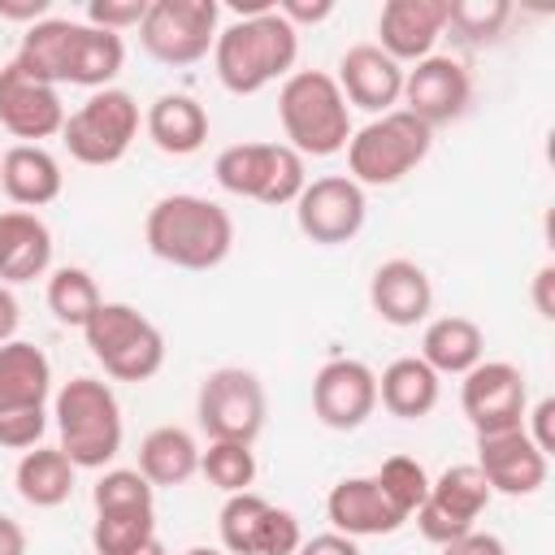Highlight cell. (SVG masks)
<instances>
[{"instance_id": "cell-49", "label": "cell", "mask_w": 555, "mask_h": 555, "mask_svg": "<svg viewBox=\"0 0 555 555\" xmlns=\"http://www.w3.org/2000/svg\"><path fill=\"white\" fill-rule=\"evenodd\" d=\"M182 555H225V551H217V546H191V551H182Z\"/></svg>"}, {"instance_id": "cell-36", "label": "cell", "mask_w": 555, "mask_h": 555, "mask_svg": "<svg viewBox=\"0 0 555 555\" xmlns=\"http://www.w3.org/2000/svg\"><path fill=\"white\" fill-rule=\"evenodd\" d=\"M373 481L382 486V494L395 503V512H403L408 520H412V512L425 503V494H429V473H425V464L421 460H412V455H390V460H382V468L373 473Z\"/></svg>"}, {"instance_id": "cell-14", "label": "cell", "mask_w": 555, "mask_h": 555, "mask_svg": "<svg viewBox=\"0 0 555 555\" xmlns=\"http://www.w3.org/2000/svg\"><path fill=\"white\" fill-rule=\"evenodd\" d=\"M369 204H364V186H356L347 173H325L312 178L299 199H295V225L308 243L317 247H343L364 230Z\"/></svg>"}, {"instance_id": "cell-22", "label": "cell", "mask_w": 555, "mask_h": 555, "mask_svg": "<svg viewBox=\"0 0 555 555\" xmlns=\"http://www.w3.org/2000/svg\"><path fill=\"white\" fill-rule=\"evenodd\" d=\"M369 304H373V312L386 325L412 330L434 308V282H429V273L416 260L395 256V260H382L373 269V278H369Z\"/></svg>"}, {"instance_id": "cell-17", "label": "cell", "mask_w": 555, "mask_h": 555, "mask_svg": "<svg viewBox=\"0 0 555 555\" xmlns=\"http://www.w3.org/2000/svg\"><path fill=\"white\" fill-rule=\"evenodd\" d=\"M377 408V373L364 360H325L312 377V412L325 429H360Z\"/></svg>"}, {"instance_id": "cell-30", "label": "cell", "mask_w": 555, "mask_h": 555, "mask_svg": "<svg viewBox=\"0 0 555 555\" xmlns=\"http://www.w3.org/2000/svg\"><path fill=\"white\" fill-rule=\"evenodd\" d=\"M126 65V43L113 30L74 22L69 35V61H65V82L69 87H87V91H104Z\"/></svg>"}, {"instance_id": "cell-24", "label": "cell", "mask_w": 555, "mask_h": 555, "mask_svg": "<svg viewBox=\"0 0 555 555\" xmlns=\"http://www.w3.org/2000/svg\"><path fill=\"white\" fill-rule=\"evenodd\" d=\"M65 173L61 160L43 147V143H13L9 152H0V191L17 204V208H43L61 195Z\"/></svg>"}, {"instance_id": "cell-11", "label": "cell", "mask_w": 555, "mask_h": 555, "mask_svg": "<svg viewBox=\"0 0 555 555\" xmlns=\"http://www.w3.org/2000/svg\"><path fill=\"white\" fill-rule=\"evenodd\" d=\"M195 421L208 434V442H256L264 429V386L251 369L225 364L212 369L199 382L195 395Z\"/></svg>"}, {"instance_id": "cell-15", "label": "cell", "mask_w": 555, "mask_h": 555, "mask_svg": "<svg viewBox=\"0 0 555 555\" xmlns=\"http://www.w3.org/2000/svg\"><path fill=\"white\" fill-rule=\"evenodd\" d=\"M460 408H464V416H468L477 438L503 434V429H520L525 412H529L525 373L516 364H507V360H481L477 369L464 373Z\"/></svg>"}, {"instance_id": "cell-35", "label": "cell", "mask_w": 555, "mask_h": 555, "mask_svg": "<svg viewBox=\"0 0 555 555\" xmlns=\"http://www.w3.org/2000/svg\"><path fill=\"white\" fill-rule=\"evenodd\" d=\"M199 473L221 494H243L256 481V455L247 442H208L199 451Z\"/></svg>"}, {"instance_id": "cell-23", "label": "cell", "mask_w": 555, "mask_h": 555, "mask_svg": "<svg viewBox=\"0 0 555 555\" xmlns=\"http://www.w3.org/2000/svg\"><path fill=\"white\" fill-rule=\"evenodd\" d=\"M325 516L334 525V533H347V538H382V533H395L408 516L395 512V503L382 494V486L373 477H343L330 494H325Z\"/></svg>"}, {"instance_id": "cell-42", "label": "cell", "mask_w": 555, "mask_h": 555, "mask_svg": "<svg viewBox=\"0 0 555 555\" xmlns=\"http://www.w3.org/2000/svg\"><path fill=\"white\" fill-rule=\"evenodd\" d=\"M442 555H507V546H503V538L473 529V533H464V538L447 542V546H442Z\"/></svg>"}, {"instance_id": "cell-34", "label": "cell", "mask_w": 555, "mask_h": 555, "mask_svg": "<svg viewBox=\"0 0 555 555\" xmlns=\"http://www.w3.org/2000/svg\"><path fill=\"white\" fill-rule=\"evenodd\" d=\"M100 304H104V299H100V286H95V278H91L82 264H61V269L48 278V308H52V317H56L61 325L82 330Z\"/></svg>"}, {"instance_id": "cell-37", "label": "cell", "mask_w": 555, "mask_h": 555, "mask_svg": "<svg viewBox=\"0 0 555 555\" xmlns=\"http://www.w3.org/2000/svg\"><path fill=\"white\" fill-rule=\"evenodd\" d=\"M507 17H512L507 0H455L447 9V30H455V39L464 43H494Z\"/></svg>"}, {"instance_id": "cell-28", "label": "cell", "mask_w": 555, "mask_h": 555, "mask_svg": "<svg viewBox=\"0 0 555 555\" xmlns=\"http://www.w3.org/2000/svg\"><path fill=\"white\" fill-rule=\"evenodd\" d=\"M442 377L421 356H399L377 377V403L399 421H421L438 408Z\"/></svg>"}, {"instance_id": "cell-6", "label": "cell", "mask_w": 555, "mask_h": 555, "mask_svg": "<svg viewBox=\"0 0 555 555\" xmlns=\"http://www.w3.org/2000/svg\"><path fill=\"white\" fill-rule=\"evenodd\" d=\"M82 338L113 382H147L165 364V334L134 304L104 299L82 325Z\"/></svg>"}, {"instance_id": "cell-20", "label": "cell", "mask_w": 555, "mask_h": 555, "mask_svg": "<svg viewBox=\"0 0 555 555\" xmlns=\"http://www.w3.org/2000/svg\"><path fill=\"white\" fill-rule=\"evenodd\" d=\"M451 0H386L377 13V48L390 61H425L447 30Z\"/></svg>"}, {"instance_id": "cell-13", "label": "cell", "mask_w": 555, "mask_h": 555, "mask_svg": "<svg viewBox=\"0 0 555 555\" xmlns=\"http://www.w3.org/2000/svg\"><path fill=\"white\" fill-rule=\"evenodd\" d=\"M486 503H490V486L477 473V464H451L429 481V494L412 516H416V529L425 542L447 546L477 529Z\"/></svg>"}, {"instance_id": "cell-21", "label": "cell", "mask_w": 555, "mask_h": 555, "mask_svg": "<svg viewBox=\"0 0 555 555\" xmlns=\"http://www.w3.org/2000/svg\"><path fill=\"white\" fill-rule=\"evenodd\" d=\"M338 91L347 108H364L373 117L390 113L403 95V65L390 61L377 43H356L338 56Z\"/></svg>"}, {"instance_id": "cell-3", "label": "cell", "mask_w": 555, "mask_h": 555, "mask_svg": "<svg viewBox=\"0 0 555 555\" xmlns=\"http://www.w3.org/2000/svg\"><path fill=\"white\" fill-rule=\"evenodd\" d=\"M278 117H282L286 147H295L299 156L347 152L351 108H347L334 74H325V69H295L291 78H282Z\"/></svg>"}, {"instance_id": "cell-45", "label": "cell", "mask_w": 555, "mask_h": 555, "mask_svg": "<svg viewBox=\"0 0 555 555\" xmlns=\"http://www.w3.org/2000/svg\"><path fill=\"white\" fill-rule=\"evenodd\" d=\"M17 325H22V308H17V295L9 286H0V347L17 338Z\"/></svg>"}, {"instance_id": "cell-48", "label": "cell", "mask_w": 555, "mask_h": 555, "mask_svg": "<svg viewBox=\"0 0 555 555\" xmlns=\"http://www.w3.org/2000/svg\"><path fill=\"white\" fill-rule=\"evenodd\" d=\"M130 555H169V551H165V542H160V538H147V542H143V546H134Z\"/></svg>"}, {"instance_id": "cell-31", "label": "cell", "mask_w": 555, "mask_h": 555, "mask_svg": "<svg viewBox=\"0 0 555 555\" xmlns=\"http://www.w3.org/2000/svg\"><path fill=\"white\" fill-rule=\"evenodd\" d=\"M139 473L147 477L152 490L156 486H182L199 473V442L182 425H156L139 442Z\"/></svg>"}, {"instance_id": "cell-29", "label": "cell", "mask_w": 555, "mask_h": 555, "mask_svg": "<svg viewBox=\"0 0 555 555\" xmlns=\"http://www.w3.org/2000/svg\"><path fill=\"white\" fill-rule=\"evenodd\" d=\"M52 395V364L35 343H4L0 347V412L43 408Z\"/></svg>"}, {"instance_id": "cell-33", "label": "cell", "mask_w": 555, "mask_h": 555, "mask_svg": "<svg viewBox=\"0 0 555 555\" xmlns=\"http://www.w3.org/2000/svg\"><path fill=\"white\" fill-rule=\"evenodd\" d=\"M69 35H74L69 17H43V22L26 26L13 65L26 69L30 78L48 82V87H61L65 82V61H69Z\"/></svg>"}, {"instance_id": "cell-19", "label": "cell", "mask_w": 555, "mask_h": 555, "mask_svg": "<svg viewBox=\"0 0 555 555\" xmlns=\"http://www.w3.org/2000/svg\"><path fill=\"white\" fill-rule=\"evenodd\" d=\"M0 126L22 143H39V139L61 134V126H65L61 91L30 78L26 69H17L9 61L0 69Z\"/></svg>"}, {"instance_id": "cell-41", "label": "cell", "mask_w": 555, "mask_h": 555, "mask_svg": "<svg viewBox=\"0 0 555 555\" xmlns=\"http://www.w3.org/2000/svg\"><path fill=\"white\" fill-rule=\"evenodd\" d=\"M295 555H364V551L347 533H317V538H304Z\"/></svg>"}, {"instance_id": "cell-16", "label": "cell", "mask_w": 555, "mask_h": 555, "mask_svg": "<svg viewBox=\"0 0 555 555\" xmlns=\"http://www.w3.org/2000/svg\"><path fill=\"white\" fill-rule=\"evenodd\" d=\"M399 100L416 121H425L434 130V126L464 117V108L473 100V78L464 69V61L434 52V56L416 61L412 69H403V95Z\"/></svg>"}, {"instance_id": "cell-25", "label": "cell", "mask_w": 555, "mask_h": 555, "mask_svg": "<svg viewBox=\"0 0 555 555\" xmlns=\"http://www.w3.org/2000/svg\"><path fill=\"white\" fill-rule=\"evenodd\" d=\"M52 264V230L26 212H0V286H17V282H35L43 278Z\"/></svg>"}, {"instance_id": "cell-39", "label": "cell", "mask_w": 555, "mask_h": 555, "mask_svg": "<svg viewBox=\"0 0 555 555\" xmlns=\"http://www.w3.org/2000/svg\"><path fill=\"white\" fill-rule=\"evenodd\" d=\"M147 13V0H87V26H100V30H130L139 26Z\"/></svg>"}, {"instance_id": "cell-5", "label": "cell", "mask_w": 555, "mask_h": 555, "mask_svg": "<svg viewBox=\"0 0 555 555\" xmlns=\"http://www.w3.org/2000/svg\"><path fill=\"white\" fill-rule=\"evenodd\" d=\"M434 147V130L408 108H390L347 139V178L356 186H395L408 178Z\"/></svg>"}, {"instance_id": "cell-7", "label": "cell", "mask_w": 555, "mask_h": 555, "mask_svg": "<svg viewBox=\"0 0 555 555\" xmlns=\"http://www.w3.org/2000/svg\"><path fill=\"white\" fill-rule=\"evenodd\" d=\"M212 178L221 191L269 208L295 204L299 191L308 186L304 156L286 143H234L212 160Z\"/></svg>"}, {"instance_id": "cell-46", "label": "cell", "mask_w": 555, "mask_h": 555, "mask_svg": "<svg viewBox=\"0 0 555 555\" xmlns=\"http://www.w3.org/2000/svg\"><path fill=\"white\" fill-rule=\"evenodd\" d=\"M43 13H48V0H0V17H9V22H43Z\"/></svg>"}, {"instance_id": "cell-40", "label": "cell", "mask_w": 555, "mask_h": 555, "mask_svg": "<svg viewBox=\"0 0 555 555\" xmlns=\"http://www.w3.org/2000/svg\"><path fill=\"white\" fill-rule=\"evenodd\" d=\"M525 421H529V429H525V434H529V438H533V447L551 460V455H555V399H551V395H546V399H538V403H533V412H525Z\"/></svg>"}, {"instance_id": "cell-18", "label": "cell", "mask_w": 555, "mask_h": 555, "mask_svg": "<svg viewBox=\"0 0 555 555\" xmlns=\"http://www.w3.org/2000/svg\"><path fill=\"white\" fill-rule=\"evenodd\" d=\"M477 473L486 477L490 494H507V499H525L538 494L551 477V460L533 447V438L520 429H503V434H486L477 438Z\"/></svg>"}, {"instance_id": "cell-9", "label": "cell", "mask_w": 555, "mask_h": 555, "mask_svg": "<svg viewBox=\"0 0 555 555\" xmlns=\"http://www.w3.org/2000/svg\"><path fill=\"white\" fill-rule=\"evenodd\" d=\"M61 139H65V147H69V156L78 165H91V169L117 165L130 152V143L139 139V104H134V95L121 91V87L91 91L74 113H65Z\"/></svg>"}, {"instance_id": "cell-38", "label": "cell", "mask_w": 555, "mask_h": 555, "mask_svg": "<svg viewBox=\"0 0 555 555\" xmlns=\"http://www.w3.org/2000/svg\"><path fill=\"white\" fill-rule=\"evenodd\" d=\"M43 429H48V412L43 408L0 412V447L4 451H30V447H39Z\"/></svg>"}, {"instance_id": "cell-10", "label": "cell", "mask_w": 555, "mask_h": 555, "mask_svg": "<svg viewBox=\"0 0 555 555\" xmlns=\"http://www.w3.org/2000/svg\"><path fill=\"white\" fill-rule=\"evenodd\" d=\"M221 30L217 0H147L139 43L160 65H195L212 52Z\"/></svg>"}, {"instance_id": "cell-1", "label": "cell", "mask_w": 555, "mask_h": 555, "mask_svg": "<svg viewBox=\"0 0 555 555\" xmlns=\"http://www.w3.org/2000/svg\"><path fill=\"white\" fill-rule=\"evenodd\" d=\"M143 238H147V251L156 260H165L173 269L204 273V269H217L230 256L234 221L217 199L178 191V195H160L147 208Z\"/></svg>"}, {"instance_id": "cell-26", "label": "cell", "mask_w": 555, "mask_h": 555, "mask_svg": "<svg viewBox=\"0 0 555 555\" xmlns=\"http://www.w3.org/2000/svg\"><path fill=\"white\" fill-rule=\"evenodd\" d=\"M143 130L165 156H195L208 143V113L195 95L169 91V95L152 100V108L143 117Z\"/></svg>"}, {"instance_id": "cell-27", "label": "cell", "mask_w": 555, "mask_h": 555, "mask_svg": "<svg viewBox=\"0 0 555 555\" xmlns=\"http://www.w3.org/2000/svg\"><path fill=\"white\" fill-rule=\"evenodd\" d=\"M421 360L438 373V377H464L468 369H477L486 360V334L473 317H434L421 334Z\"/></svg>"}, {"instance_id": "cell-2", "label": "cell", "mask_w": 555, "mask_h": 555, "mask_svg": "<svg viewBox=\"0 0 555 555\" xmlns=\"http://www.w3.org/2000/svg\"><path fill=\"white\" fill-rule=\"evenodd\" d=\"M295 56H299V30L278 9L256 17H234L230 26L217 30V43H212L217 82L230 95H256L269 82L291 78Z\"/></svg>"}, {"instance_id": "cell-32", "label": "cell", "mask_w": 555, "mask_h": 555, "mask_svg": "<svg viewBox=\"0 0 555 555\" xmlns=\"http://www.w3.org/2000/svg\"><path fill=\"white\" fill-rule=\"evenodd\" d=\"M74 477H78V468L69 464V455L61 447H30V451H22V460L13 468V486H17L22 503H30V507L69 503Z\"/></svg>"}, {"instance_id": "cell-43", "label": "cell", "mask_w": 555, "mask_h": 555, "mask_svg": "<svg viewBox=\"0 0 555 555\" xmlns=\"http://www.w3.org/2000/svg\"><path fill=\"white\" fill-rule=\"evenodd\" d=\"M278 13L299 30V26H308V22H312V26H317V22H325V17L334 13V0H317V4H308V0H282V4H278Z\"/></svg>"}, {"instance_id": "cell-47", "label": "cell", "mask_w": 555, "mask_h": 555, "mask_svg": "<svg viewBox=\"0 0 555 555\" xmlns=\"http://www.w3.org/2000/svg\"><path fill=\"white\" fill-rule=\"evenodd\" d=\"M0 555H26V529L0 512Z\"/></svg>"}, {"instance_id": "cell-8", "label": "cell", "mask_w": 555, "mask_h": 555, "mask_svg": "<svg viewBox=\"0 0 555 555\" xmlns=\"http://www.w3.org/2000/svg\"><path fill=\"white\" fill-rule=\"evenodd\" d=\"M156 490L139 468H104L91 490L95 525L91 546L95 555H130L147 538H156Z\"/></svg>"}, {"instance_id": "cell-4", "label": "cell", "mask_w": 555, "mask_h": 555, "mask_svg": "<svg viewBox=\"0 0 555 555\" xmlns=\"http://www.w3.org/2000/svg\"><path fill=\"white\" fill-rule=\"evenodd\" d=\"M61 451L74 468H104L121 451V403L100 377H69L52 399Z\"/></svg>"}, {"instance_id": "cell-44", "label": "cell", "mask_w": 555, "mask_h": 555, "mask_svg": "<svg viewBox=\"0 0 555 555\" xmlns=\"http://www.w3.org/2000/svg\"><path fill=\"white\" fill-rule=\"evenodd\" d=\"M533 308H538V317L542 321H555V264L546 260L538 273H533Z\"/></svg>"}, {"instance_id": "cell-12", "label": "cell", "mask_w": 555, "mask_h": 555, "mask_svg": "<svg viewBox=\"0 0 555 555\" xmlns=\"http://www.w3.org/2000/svg\"><path fill=\"white\" fill-rule=\"evenodd\" d=\"M217 533H221L225 555H295L304 542L295 512L273 507L256 490L225 494L221 516H217Z\"/></svg>"}]
</instances>
